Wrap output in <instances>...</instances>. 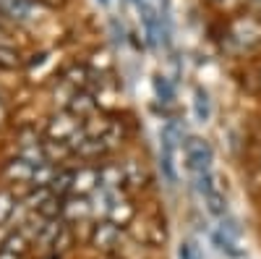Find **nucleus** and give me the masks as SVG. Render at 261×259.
<instances>
[{"instance_id": "f257e3e1", "label": "nucleus", "mask_w": 261, "mask_h": 259, "mask_svg": "<svg viewBox=\"0 0 261 259\" xmlns=\"http://www.w3.org/2000/svg\"><path fill=\"white\" fill-rule=\"evenodd\" d=\"M186 157H188V170H191L196 186H199L201 197L212 194L217 183H214V152H212L209 142L193 136L186 147Z\"/></svg>"}, {"instance_id": "f03ea898", "label": "nucleus", "mask_w": 261, "mask_h": 259, "mask_svg": "<svg viewBox=\"0 0 261 259\" xmlns=\"http://www.w3.org/2000/svg\"><path fill=\"white\" fill-rule=\"evenodd\" d=\"M175 149H178V123L170 121L162 128V142H160V168H162V176L170 186L178 178V173H175Z\"/></svg>"}, {"instance_id": "7ed1b4c3", "label": "nucleus", "mask_w": 261, "mask_h": 259, "mask_svg": "<svg viewBox=\"0 0 261 259\" xmlns=\"http://www.w3.org/2000/svg\"><path fill=\"white\" fill-rule=\"evenodd\" d=\"M0 11L16 21H34L42 8L37 0H0Z\"/></svg>"}, {"instance_id": "20e7f679", "label": "nucleus", "mask_w": 261, "mask_h": 259, "mask_svg": "<svg viewBox=\"0 0 261 259\" xmlns=\"http://www.w3.org/2000/svg\"><path fill=\"white\" fill-rule=\"evenodd\" d=\"M193 118H196V123H209V118H212V100L204 86H196L193 89Z\"/></svg>"}, {"instance_id": "39448f33", "label": "nucleus", "mask_w": 261, "mask_h": 259, "mask_svg": "<svg viewBox=\"0 0 261 259\" xmlns=\"http://www.w3.org/2000/svg\"><path fill=\"white\" fill-rule=\"evenodd\" d=\"M154 97H157V102H160V105H170V102H172V97H175L172 81H170L167 76H162V74H157V76H154Z\"/></svg>"}, {"instance_id": "423d86ee", "label": "nucleus", "mask_w": 261, "mask_h": 259, "mask_svg": "<svg viewBox=\"0 0 261 259\" xmlns=\"http://www.w3.org/2000/svg\"><path fill=\"white\" fill-rule=\"evenodd\" d=\"M115 239H118V228L115 225H99V230H97V244L102 246V249H110L113 244H115Z\"/></svg>"}, {"instance_id": "0eeeda50", "label": "nucleus", "mask_w": 261, "mask_h": 259, "mask_svg": "<svg viewBox=\"0 0 261 259\" xmlns=\"http://www.w3.org/2000/svg\"><path fill=\"white\" fill-rule=\"evenodd\" d=\"M178 256L180 259H201V251H199V246H196L193 241H183L180 249H178Z\"/></svg>"}, {"instance_id": "6e6552de", "label": "nucleus", "mask_w": 261, "mask_h": 259, "mask_svg": "<svg viewBox=\"0 0 261 259\" xmlns=\"http://www.w3.org/2000/svg\"><path fill=\"white\" fill-rule=\"evenodd\" d=\"M258 3H261V0H258Z\"/></svg>"}]
</instances>
